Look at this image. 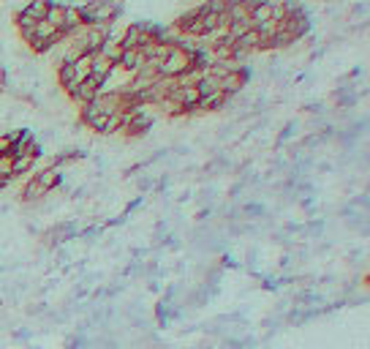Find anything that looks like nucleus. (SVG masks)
I'll list each match as a JSON object with an SVG mask.
<instances>
[{
	"label": "nucleus",
	"instance_id": "2",
	"mask_svg": "<svg viewBox=\"0 0 370 349\" xmlns=\"http://www.w3.org/2000/svg\"><path fill=\"white\" fill-rule=\"evenodd\" d=\"M104 90V85L101 82H96L93 77H88L85 82H79V85H74L71 90H65V96L76 104V107H82V104H93L96 99H99V93Z\"/></svg>",
	"mask_w": 370,
	"mask_h": 349
},
{
	"label": "nucleus",
	"instance_id": "10",
	"mask_svg": "<svg viewBox=\"0 0 370 349\" xmlns=\"http://www.w3.org/2000/svg\"><path fill=\"white\" fill-rule=\"evenodd\" d=\"M123 52H125V50H123V44H120V33H114V30H112V36H109L104 44H101L99 55L117 66V63H120V58H123Z\"/></svg>",
	"mask_w": 370,
	"mask_h": 349
},
{
	"label": "nucleus",
	"instance_id": "4",
	"mask_svg": "<svg viewBox=\"0 0 370 349\" xmlns=\"http://www.w3.org/2000/svg\"><path fill=\"white\" fill-rule=\"evenodd\" d=\"M79 123L93 134H109V115L99 112L96 104H82L79 107Z\"/></svg>",
	"mask_w": 370,
	"mask_h": 349
},
{
	"label": "nucleus",
	"instance_id": "11",
	"mask_svg": "<svg viewBox=\"0 0 370 349\" xmlns=\"http://www.w3.org/2000/svg\"><path fill=\"white\" fill-rule=\"evenodd\" d=\"M47 197V191L36 183V177L30 174V177H25V183H22V188H19V199L25 202V205H30V202H39V199H44Z\"/></svg>",
	"mask_w": 370,
	"mask_h": 349
},
{
	"label": "nucleus",
	"instance_id": "6",
	"mask_svg": "<svg viewBox=\"0 0 370 349\" xmlns=\"http://www.w3.org/2000/svg\"><path fill=\"white\" fill-rule=\"evenodd\" d=\"M114 71H117V66H114V63H109L106 58H101L99 52L90 58V77H93L96 82L106 85V82H109V77H114Z\"/></svg>",
	"mask_w": 370,
	"mask_h": 349
},
{
	"label": "nucleus",
	"instance_id": "18",
	"mask_svg": "<svg viewBox=\"0 0 370 349\" xmlns=\"http://www.w3.org/2000/svg\"><path fill=\"white\" fill-rule=\"evenodd\" d=\"M6 88H8V82H0V93H6Z\"/></svg>",
	"mask_w": 370,
	"mask_h": 349
},
{
	"label": "nucleus",
	"instance_id": "7",
	"mask_svg": "<svg viewBox=\"0 0 370 349\" xmlns=\"http://www.w3.org/2000/svg\"><path fill=\"white\" fill-rule=\"evenodd\" d=\"M14 156H28V159H41L44 156V148H41V142L25 128V137L19 139V145H17V150H14Z\"/></svg>",
	"mask_w": 370,
	"mask_h": 349
},
{
	"label": "nucleus",
	"instance_id": "17",
	"mask_svg": "<svg viewBox=\"0 0 370 349\" xmlns=\"http://www.w3.org/2000/svg\"><path fill=\"white\" fill-rule=\"evenodd\" d=\"M0 82H8V74H6V68L0 66Z\"/></svg>",
	"mask_w": 370,
	"mask_h": 349
},
{
	"label": "nucleus",
	"instance_id": "8",
	"mask_svg": "<svg viewBox=\"0 0 370 349\" xmlns=\"http://www.w3.org/2000/svg\"><path fill=\"white\" fill-rule=\"evenodd\" d=\"M33 177H36V183L50 194V191H54L60 183H63V172L57 170V167H44V170H36L33 172Z\"/></svg>",
	"mask_w": 370,
	"mask_h": 349
},
{
	"label": "nucleus",
	"instance_id": "3",
	"mask_svg": "<svg viewBox=\"0 0 370 349\" xmlns=\"http://www.w3.org/2000/svg\"><path fill=\"white\" fill-rule=\"evenodd\" d=\"M248 82H251V68H248V66H234L226 77H220V93H226V96L232 99V96H237Z\"/></svg>",
	"mask_w": 370,
	"mask_h": 349
},
{
	"label": "nucleus",
	"instance_id": "13",
	"mask_svg": "<svg viewBox=\"0 0 370 349\" xmlns=\"http://www.w3.org/2000/svg\"><path fill=\"white\" fill-rule=\"evenodd\" d=\"M275 3H278V0H259L256 8L251 11V22H254V25L275 22Z\"/></svg>",
	"mask_w": 370,
	"mask_h": 349
},
{
	"label": "nucleus",
	"instance_id": "1",
	"mask_svg": "<svg viewBox=\"0 0 370 349\" xmlns=\"http://www.w3.org/2000/svg\"><path fill=\"white\" fill-rule=\"evenodd\" d=\"M153 123H156V115L150 112V107H142V110L125 112L123 126H120L117 134H123V137H128V139H139V137H145V134L153 128Z\"/></svg>",
	"mask_w": 370,
	"mask_h": 349
},
{
	"label": "nucleus",
	"instance_id": "9",
	"mask_svg": "<svg viewBox=\"0 0 370 349\" xmlns=\"http://www.w3.org/2000/svg\"><path fill=\"white\" fill-rule=\"evenodd\" d=\"M145 63H147V58H145V52H142V50H125V52H123V58H120V63H117V68H120V71H125V74H136Z\"/></svg>",
	"mask_w": 370,
	"mask_h": 349
},
{
	"label": "nucleus",
	"instance_id": "20",
	"mask_svg": "<svg viewBox=\"0 0 370 349\" xmlns=\"http://www.w3.org/2000/svg\"><path fill=\"white\" fill-rule=\"evenodd\" d=\"M202 3H205V0H202Z\"/></svg>",
	"mask_w": 370,
	"mask_h": 349
},
{
	"label": "nucleus",
	"instance_id": "5",
	"mask_svg": "<svg viewBox=\"0 0 370 349\" xmlns=\"http://www.w3.org/2000/svg\"><path fill=\"white\" fill-rule=\"evenodd\" d=\"M54 79H57V88H63V93L71 90L74 85L82 82V77H79V66H76L74 60L60 58V63L54 66Z\"/></svg>",
	"mask_w": 370,
	"mask_h": 349
},
{
	"label": "nucleus",
	"instance_id": "14",
	"mask_svg": "<svg viewBox=\"0 0 370 349\" xmlns=\"http://www.w3.org/2000/svg\"><path fill=\"white\" fill-rule=\"evenodd\" d=\"M226 104H229V96H226V93H212V96H205V99H199V104H196V115L218 112V110H223Z\"/></svg>",
	"mask_w": 370,
	"mask_h": 349
},
{
	"label": "nucleus",
	"instance_id": "16",
	"mask_svg": "<svg viewBox=\"0 0 370 349\" xmlns=\"http://www.w3.org/2000/svg\"><path fill=\"white\" fill-rule=\"evenodd\" d=\"M50 6H52V0H30L22 11H25L28 17H33L36 22H44V19H47V14H50Z\"/></svg>",
	"mask_w": 370,
	"mask_h": 349
},
{
	"label": "nucleus",
	"instance_id": "19",
	"mask_svg": "<svg viewBox=\"0 0 370 349\" xmlns=\"http://www.w3.org/2000/svg\"><path fill=\"white\" fill-rule=\"evenodd\" d=\"M117 3H123V0H117Z\"/></svg>",
	"mask_w": 370,
	"mask_h": 349
},
{
	"label": "nucleus",
	"instance_id": "12",
	"mask_svg": "<svg viewBox=\"0 0 370 349\" xmlns=\"http://www.w3.org/2000/svg\"><path fill=\"white\" fill-rule=\"evenodd\" d=\"M65 11H68V3H60V0H52V6H50V14H47V25H52L54 30H63L65 33ZM68 36V33H65ZM71 39V36H68Z\"/></svg>",
	"mask_w": 370,
	"mask_h": 349
},
{
	"label": "nucleus",
	"instance_id": "15",
	"mask_svg": "<svg viewBox=\"0 0 370 349\" xmlns=\"http://www.w3.org/2000/svg\"><path fill=\"white\" fill-rule=\"evenodd\" d=\"M33 172H36V159L14 156V161H11V174H14V180H17V177H30Z\"/></svg>",
	"mask_w": 370,
	"mask_h": 349
}]
</instances>
